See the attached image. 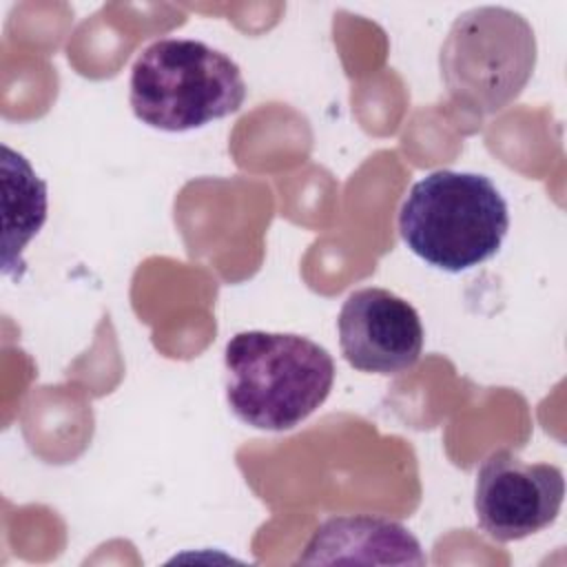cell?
Instances as JSON below:
<instances>
[{
  "instance_id": "obj_1",
  "label": "cell",
  "mask_w": 567,
  "mask_h": 567,
  "mask_svg": "<svg viewBox=\"0 0 567 567\" xmlns=\"http://www.w3.org/2000/svg\"><path fill=\"white\" fill-rule=\"evenodd\" d=\"M224 368L230 412L270 432L297 427L334 385L330 352L292 332H237L224 348Z\"/></svg>"
},
{
  "instance_id": "obj_2",
  "label": "cell",
  "mask_w": 567,
  "mask_h": 567,
  "mask_svg": "<svg viewBox=\"0 0 567 567\" xmlns=\"http://www.w3.org/2000/svg\"><path fill=\"white\" fill-rule=\"evenodd\" d=\"M507 202L478 173L434 171L412 184L399 210L403 244L425 264L463 272L494 257L507 235Z\"/></svg>"
},
{
  "instance_id": "obj_3",
  "label": "cell",
  "mask_w": 567,
  "mask_h": 567,
  "mask_svg": "<svg viewBox=\"0 0 567 567\" xmlns=\"http://www.w3.org/2000/svg\"><path fill=\"white\" fill-rule=\"evenodd\" d=\"M128 89L135 117L168 133L202 128L237 113L246 100L237 62L193 38L148 44L133 62Z\"/></svg>"
},
{
  "instance_id": "obj_4",
  "label": "cell",
  "mask_w": 567,
  "mask_h": 567,
  "mask_svg": "<svg viewBox=\"0 0 567 567\" xmlns=\"http://www.w3.org/2000/svg\"><path fill=\"white\" fill-rule=\"evenodd\" d=\"M450 97L472 113L505 109L529 82L536 38L529 22L505 7H474L450 27L439 55Z\"/></svg>"
},
{
  "instance_id": "obj_5",
  "label": "cell",
  "mask_w": 567,
  "mask_h": 567,
  "mask_svg": "<svg viewBox=\"0 0 567 567\" xmlns=\"http://www.w3.org/2000/svg\"><path fill=\"white\" fill-rule=\"evenodd\" d=\"M565 476L551 463H527L509 450L492 452L476 472L474 514L496 543L549 527L563 507Z\"/></svg>"
},
{
  "instance_id": "obj_6",
  "label": "cell",
  "mask_w": 567,
  "mask_h": 567,
  "mask_svg": "<svg viewBox=\"0 0 567 567\" xmlns=\"http://www.w3.org/2000/svg\"><path fill=\"white\" fill-rule=\"evenodd\" d=\"M337 330L346 361L361 372H405L423 350L416 308L385 288L350 292L339 310Z\"/></svg>"
},
{
  "instance_id": "obj_7",
  "label": "cell",
  "mask_w": 567,
  "mask_h": 567,
  "mask_svg": "<svg viewBox=\"0 0 567 567\" xmlns=\"http://www.w3.org/2000/svg\"><path fill=\"white\" fill-rule=\"evenodd\" d=\"M303 565L326 563H372V565H425L427 558L416 536L385 516L354 514L332 516L308 538Z\"/></svg>"
},
{
  "instance_id": "obj_8",
  "label": "cell",
  "mask_w": 567,
  "mask_h": 567,
  "mask_svg": "<svg viewBox=\"0 0 567 567\" xmlns=\"http://www.w3.org/2000/svg\"><path fill=\"white\" fill-rule=\"evenodd\" d=\"M4 162V197L16 202L13 206L4 204V219H11L18 215V221L13 228L4 233V250L13 244L11 252L4 257V270L9 272L13 264V252L20 255L24 244L38 235L40 226L47 219V184L35 175L31 164L9 146H2Z\"/></svg>"
}]
</instances>
